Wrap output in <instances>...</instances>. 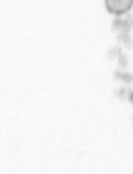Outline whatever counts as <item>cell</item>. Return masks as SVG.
Here are the masks:
<instances>
[{
	"mask_svg": "<svg viewBox=\"0 0 133 174\" xmlns=\"http://www.w3.org/2000/svg\"><path fill=\"white\" fill-rule=\"evenodd\" d=\"M106 10L114 16H122L128 13L133 7V0H105Z\"/></svg>",
	"mask_w": 133,
	"mask_h": 174,
	"instance_id": "6da1fadb",
	"label": "cell"
},
{
	"mask_svg": "<svg viewBox=\"0 0 133 174\" xmlns=\"http://www.w3.org/2000/svg\"><path fill=\"white\" fill-rule=\"evenodd\" d=\"M113 30H124V19L117 17L116 21L113 22Z\"/></svg>",
	"mask_w": 133,
	"mask_h": 174,
	"instance_id": "5b68a950",
	"label": "cell"
},
{
	"mask_svg": "<svg viewBox=\"0 0 133 174\" xmlns=\"http://www.w3.org/2000/svg\"><path fill=\"white\" fill-rule=\"evenodd\" d=\"M122 73H124V70H116V71H114L113 73V76H114V79H120V78H122Z\"/></svg>",
	"mask_w": 133,
	"mask_h": 174,
	"instance_id": "ba28073f",
	"label": "cell"
},
{
	"mask_svg": "<svg viewBox=\"0 0 133 174\" xmlns=\"http://www.w3.org/2000/svg\"><path fill=\"white\" fill-rule=\"evenodd\" d=\"M116 95L119 97V98L125 100V98H128V90H127L125 87H122V89H117V90H116Z\"/></svg>",
	"mask_w": 133,
	"mask_h": 174,
	"instance_id": "8992f818",
	"label": "cell"
},
{
	"mask_svg": "<svg viewBox=\"0 0 133 174\" xmlns=\"http://www.w3.org/2000/svg\"><path fill=\"white\" fill-rule=\"evenodd\" d=\"M117 62H119V67H120V68H125L127 65H128V57H127V55L122 52V54L117 57Z\"/></svg>",
	"mask_w": 133,
	"mask_h": 174,
	"instance_id": "277c9868",
	"label": "cell"
},
{
	"mask_svg": "<svg viewBox=\"0 0 133 174\" xmlns=\"http://www.w3.org/2000/svg\"><path fill=\"white\" fill-rule=\"evenodd\" d=\"M120 81L127 82V84H132V82H133V75H132V73L124 71V73H122V78H120Z\"/></svg>",
	"mask_w": 133,
	"mask_h": 174,
	"instance_id": "52a82bcc",
	"label": "cell"
},
{
	"mask_svg": "<svg viewBox=\"0 0 133 174\" xmlns=\"http://www.w3.org/2000/svg\"><path fill=\"white\" fill-rule=\"evenodd\" d=\"M120 54H122V48H120V46H114V48H111V49L108 51V57H109V59L119 57Z\"/></svg>",
	"mask_w": 133,
	"mask_h": 174,
	"instance_id": "3957f363",
	"label": "cell"
},
{
	"mask_svg": "<svg viewBox=\"0 0 133 174\" xmlns=\"http://www.w3.org/2000/svg\"><path fill=\"white\" fill-rule=\"evenodd\" d=\"M119 41L122 43L124 46H127V48H132L133 46V41H132V38H130V32L128 30H120L119 32Z\"/></svg>",
	"mask_w": 133,
	"mask_h": 174,
	"instance_id": "7a4b0ae2",
	"label": "cell"
}]
</instances>
